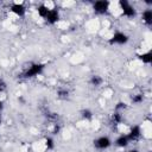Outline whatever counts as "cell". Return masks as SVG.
Listing matches in <instances>:
<instances>
[{
  "label": "cell",
  "instance_id": "5b68a950",
  "mask_svg": "<svg viewBox=\"0 0 152 152\" xmlns=\"http://www.w3.org/2000/svg\"><path fill=\"white\" fill-rule=\"evenodd\" d=\"M131 144L133 142H138L142 137H144V128L140 125H133L128 128V131L126 132Z\"/></svg>",
  "mask_w": 152,
  "mask_h": 152
},
{
  "label": "cell",
  "instance_id": "7a4b0ae2",
  "mask_svg": "<svg viewBox=\"0 0 152 152\" xmlns=\"http://www.w3.org/2000/svg\"><path fill=\"white\" fill-rule=\"evenodd\" d=\"M93 146L99 152L107 151V150H109L113 146V139L109 135H107V134L99 135V137H96L93 140Z\"/></svg>",
  "mask_w": 152,
  "mask_h": 152
},
{
  "label": "cell",
  "instance_id": "52a82bcc",
  "mask_svg": "<svg viewBox=\"0 0 152 152\" xmlns=\"http://www.w3.org/2000/svg\"><path fill=\"white\" fill-rule=\"evenodd\" d=\"M10 12L13 15H15L17 18H23L26 15L27 10H26V6L23 1H19V2L15 1V2H12L10 5Z\"/></svg>",
  "mask_w": 152,
  "mask_h": 152
},
{
  "label": "cell",
  "instance_id": "9a60e30c",
  "mask_svg": "<svg viewBox=\"0 0 152 152\" xmlns=\"http://www.w3.org/2000/svg\"><path fill=\"white\" fill-rule=\"evenodd\" d=\"M125 152H140V150H138L137 147H131V148L125 150Z\"/></svg>",
  "mask_w": 152,
  "mask_h": 152
},
{
  "label": "cell",
  "instance_id": "7c38bea8",
  "mask_svg": "<svg viewBox=\"0 0 152 152\" xmlns=\"http://www.w3.org/2000/svg\"><path fill=\"white\" fill-rule=\"evenodd\" d=\"M144 101H145V95L142 93L131 95V103L132 104H141Z\"/></svg>",
  "mask_w": 152,
  "mask_h": 152
},
{
  "label": "cell",
  "instance_id": "2e32d148",
  "mask_svg": "<svg viewBox=\"0 0 152 152\" xmlns=\"http://www.w3.org/2000/svg\"><path fill=\"white\" fill-rule=\"evenodd\" d=\"M4 108H5V102H4V100L0 99V113H2Z\"/></svg>",
  "mask_w": 152,
  "mask_h": 152
},
{
  "label": "cell",
  "instance_id": "3957f363",
  "mask_svg": "<svg viewBox=\"0 0 152 152\" xmlns=\"http://www.w3.org/2000/svg\"><path fill=\"white\" fill-rule=\"evenodd\" d=\"M109 44L112 45H126L129 42V36L124 31H114L113 34L108 38Z\"/></svg>",
  "mask_w": 152,
  "mask_h": 152
},
{
  "label": "cell",
  "instance_id": "e0dca14e",
  "mask_svg": "<svg viewBox=\"0 0 152 152\" xmlns=\"http://www.w3.org/2000/svg\"><path fill=\"white\" fill-rule=\"evenodd\" d=\"M2 122H4V116H2V113H0V126L2 125Z\"/></svg>",
  "mask_w": 152,
  "mask_h": 152
},
{
  "label": "cell",
  "instance_id": "9c48e42d",
  "mask_svg": "<svg viewBox=\"0 0 152 152\" xmlns=\"http://www.w3.org/2000/svg\"><path fill=\"white\" fill-rule=\"evenodd\" d=\"M140 18H141V21L144 25L151 26L152 25V8L151 7L144 8L142 12L140 13Z\"/></svg>",
  "mask_w": 152,
  "mask_h": 152
},
{
  "label": "cell",
  "instance_id": "277c9868",
  "mask_svg": "<svg viewBox=\"0 0 152 152\" xmlns=\"http://www.w3.org/2000/svg\"><path fill=\"white\" fill-rule=\"evenodd\" d=\"M91 10L94 11V13L99 14V15H104L108 14L112 10V2L109 1H104V0H99L91 4Z\"/></svg>",
  "mask_w": 152,
  "mask_h": 152
},
{
  "label": "cell",
  "instance_id": "ba28073f",
  "mask_svg": "<svg viewBox=\"0 0 152 152\" xmlns=\"http://www.w3.org/2000/svg\"><path fill=\"white\" fill-rule=\"evenodd\" d=\"M131 145V141L127 137L126 133H121L119 134L114 140H113V146H115L116 148H120V150H127Z\"/></svg>",
  "mask_w": 152,
  "mask_h": 152
},
{
  "label": "cell",
  "instance_id": "4fadbf2b",
  "mask_svg": "<svg viewBox=\"0 0 152 152\" xmlns=\"http://www.w3.org/2000/svg\"><path fill=\"white\" fill-rule=\"evenodd\" d=\"M139 59H140L144 64H150L151 61H152L151 52H150V51H142V52L139 55Z\"/></svg>",
  "mask_w": 152,
  "mask_h": 152
},
{
  "label": "cell",
  "instance_id": "8992f818",
  "mask_svg": "<svg viewBox=\"0 0 152 152\" xmlns=\"http://www.w3.org/2000/svg\"><path fill=\"white\" fill-rule=\"evenodd\" d=\"M43 70H44V65L43 64H40V63H32V64H30L25 69V71L23 72V76L25 78H33V77L39 76L43 72Z\"/></svg>",
  "mask_w": 152,
  "mask_h": 152
},
{
  "label": "cell",
  "instance_id": "30bf717a",
  "mask_svg": "<svg viewBox=\"0 0 152 152\" xmlns=\"http://www.w3.org/2000/svg\"><path fill=\"white\" fill-rule=\"evenodd\" d=\"M103 83H104V78H103L101 75L94 74V75H91L90 78H89V84H90L91 87H94V88H100V87L103 86Z\"/></svg>",
  "mask_w": 152,
  "mask_h": 152
},
{
  "label": "cell",
  "instance_id": "6da1fadb",
  "mask_svg": "<svg viewBox=\"0 0 152 152\" xmlns=\"http://www.w3.org/2000/svg\"><path fill=\"white\" fill-rule=\"evenodd\" d=\"M116 6H118L116 11H119L120 14L127 19H132L138 15V10L128 1H119L116 2Z\"/></svg>",
  "mask_w": 152,
  "mask_h": 152
},
{
  "label": "cell",
  "instance_id": "5bb4252c",
  "mask_svg": "<svg viewBox=\"0 0 152 152\" xmlns=\"http://www.w3.org/2000/svg\"><path fill=\"white\" fill-rule=\"evenodd\" d=\"M81 118H82L83 120H86V121H89V120H91V119L94 118V113H93L89 108L82 109V110H81Z\"/></svg>",
  "mask_w": 152,
  "mask_h": 152
},
{
  "label": "cell",
  "instance_id": "8fae6325",
  "mask_svg": "<svg viewBox=\"0 0 152 152\" xmlns=\"http://www.w3.org/2000/svg\"><path fill=\"white\" fill-rule=\"evenodd\" d=\"M43 145H44V148L46 151H51V150L55 148L56 142H55V139L52 137H45L44 140H43Z\"/></svg>",
  "mask_w": 152,
  "mask_h": 152
}]
</instances>
